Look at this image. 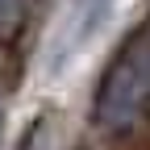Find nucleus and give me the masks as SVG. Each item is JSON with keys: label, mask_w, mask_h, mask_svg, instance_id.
I'll return each mask as SVG.
<instances>
[{"label": "nucleus", "mask_w": 150, "mask_h": 150, "mask_svg": "<svg viewBox=\"0 0 150 150\" xmlns=\"http://www.w3.org/2000/svg\"><path fill=\"white\" fill-rule=\"evenodd\" d=\"M150 104V17L121 42L96 88V125L100 129H129Z\"/></svg>", "instance_id": "1"}, {"label": "nucleus", "mask_w": 150, "mask_h": 150, "mask_svg": "<svg viewBox=\"0 0 150 150\" xmlns=\"http://www.w3.org/2000/svg\"><path fill=\"white\" fill-rule=\"evenodd\" d=\"M108 8H112V0H83V8L75 13V21H71V33H67L63 50H75L83 38H92V33L100 29V21L108 17Z\"/></svg>", "instance_id": "2"}, {"label": "nucleus", "mask_w": 150, "mask_h": 150, "mask_svg": "<svg viewBox=\"0 0 150 150\" xmlns=\"http://www.w3.org/2000/svg\"><path fill=\"white\" fill-rule=\"evenodd\" d=\"M29 21V0H0V38H17Z\"/></svg>", "instance_id": "3"}, {"label": "nucleus", "mask_w": 150, "mask_h": 150, "mask_svg": "<svg viewBox=\"0 0 150 150\" xmlns=\"http://www.w3.org/2000/svg\"><path fill=\"white\" fill-rule=\"evenodd\" d=\"M17 150H50V117H33Z\"/></svg>", "instance_id": "4"}]
</instances>
